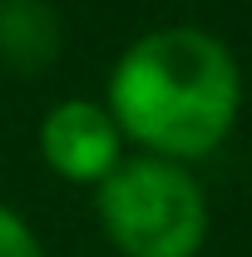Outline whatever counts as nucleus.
<instances>
[{
	"label": "nucleus",
	"mask_w": 252,
	"mask_h": 257,
	"mask_svg": "<svg viewBox=\"0 0 252 257\" xmlns=\"http://www.w3.org/2000/svg\"><path fill=\"white\" fill-rule=\"evenodd\" d=\"M104 109L124 144L188 168L232 139L242 114V64L213 30L158 25L114 60Z\"/></svg>",
	"instance_id": "obj_1"
},
{
	"label": "nucleus",
	"mask_w": 252,
	"mask_h": 257,
	"mask_svg": "<svg viewBox=\"0 0 252 257\" xmlns=\"http://www.w3.org/2000/svg\"><path fill=\"white\" fill-rule=\"evenodd\" d=\"M94 213L119 257H198L208 242V193L168 159H124L94 188Z\"/></svg>",
	"instance_id": "obj_2"
},
{
	"label": "nucleus",
	"mask_w": 252,
	"mask_h": 257,
	"mask_svg": "<svg viewBox=\"0 0 252 257\" xmlns=\"http://www.w3.org/2000/svg\"><path fill=\"white\" fill-rule=\"evenodd\" d=\"M40 159L64 183L99 188L124 163V134L104 99H60L40 119Z\"/></svg>",
	"instance_id": "obj_3"
},
{
	"label": "nucleus",
	"mask_w": 252,
	"mask_h": 257,
	"mask_svg": "<svg viewBox=\"0 0 252 257\" xmlns=\"http://www.w3.org/2000/svg\"><path fill=\"white\" fill-rule=\"evenodd\" d=\"M60 10L50 0H0V64L15 74H45L60 60Z\"/></svg>",
	"instance_id": "obj_4"
},
{
	"label": "nucleus",
	"mask_w": 252,
	"mask_h": 257,
	"mask_svg": "<svg viewBox=\"0 0 252 257\" xmlns=\"http://www.w3.org/2000/svg\"><path fill=\"white\" fill-rule=\"evenodd\" d=\"M0 257H45L35 227L25 223L10 203H0Z\"/></svg>",
	"instance_id": "obj_5"
}]
</instances>
